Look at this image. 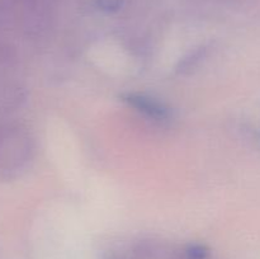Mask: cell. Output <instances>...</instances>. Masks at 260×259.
Instances as JSON below:
<instances>
[{
	"label": "cell",
	"instance_id": "1",
	"mask_svg": "<svg viewBox=\"0 0 260 259\" xmlns=\"http://www.w3.org/2000/svg\"><path fill=\"white\" fill-rule=\"evenodd\" d=\"M122 101L136 111L146 114L155 119H167L170 116V111L164 103L154 98L137 93H127L122 95Z\"/></svg>",
	"mask_w": 260,
	"mask_h": 259
},
{
	"label": "cell",
	"instance_id": "2",
	"mask_svg": "<svg viewBox=\"0 0 260 259\" xmlns=\"http://www.w3.org/2000/svg\"><path fill=\"white\" fill-rule=\"evenodd\" d=\"M96 7L106 13L118 12L123 5V0H95Z\"/></svg>",
	"mask_w": 260,
	"mask_h": 259
},
{
	"label": "cell",
	"instance_id": "3",
	"mask_svg": "<svg viewBox=\"0 0 260 259\" xmlns=\"http://www.w3.org/2000/svg\"><path fill=\"white\" fill-rule=\"evenodd\" d=\"M187 256L189 259H206L208 256V249L201 244H193L188 246Z\"/></svg>",
	"mask_w": 260,
	"mask_h": 259
}]
</instances>
